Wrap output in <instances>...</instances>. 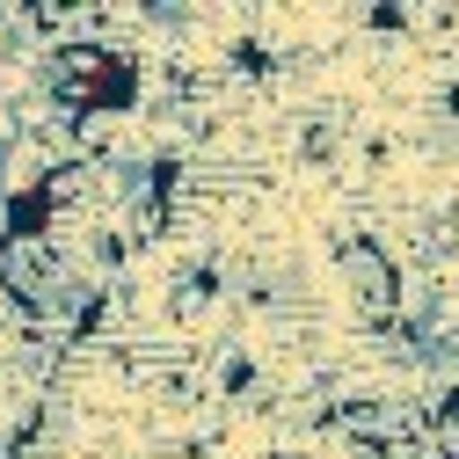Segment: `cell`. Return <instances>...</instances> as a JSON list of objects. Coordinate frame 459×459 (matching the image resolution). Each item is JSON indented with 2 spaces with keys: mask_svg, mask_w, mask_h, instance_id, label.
I'll use <instances>...</instances> for the list:
<instances>
[{
  "mask_svg": "<svg viewBox=\"0 0 459 459\" xmlns=\"http://www.w3.org/2000/svg\"><path fill=\"white\" fill-rule=\"evenodd\" d=\"M37 81L59 117H125L139 109V59L109 37H59L37 59Z\"/></svg>",
  "mask_w": 459,
  "mask_h": 459,
  "instance_id": "obj_1",
  "label": "cell"
},
{
  "mask_svg": "<svg viewBox=\"0 0 459 459\" xmlns=\"http://www.w3.org/2000/svg\"><path fill=\"white\" fill-rule=\"evenodd\" d=\"M335 277H342V299L358 307V321L386 335L401 314V255L379 234L351 226V234H335Z\"/></svg>",
  "mask_w": 459,
  "mask_h": 459,
  "instance_id": "obj_2",
  "label": "cell"
}]
</instances>
